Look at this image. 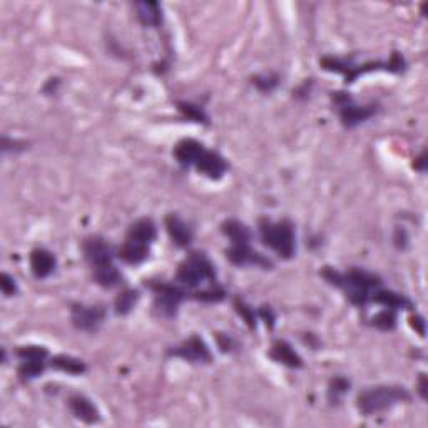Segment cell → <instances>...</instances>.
I'll use <instances>...</instances> for the list:
<instances>
[{"label": "cell", "mask_w": 428, "mask_h": 428, "mask_svg": "<svg viewBox=\"0 0 428 428\" xmlns=\"http://www.w3.org/2000/svg\"><path fill=\"white\" fill-rule=\"evenodd\" d=\"M321 276L332 285L343 288L347 291V296L356 306H365L371 301V295L375 290L381 286V278L378 274L366 271V269L353 268L345 273L334 271L332 268H327L321 271Z\"/></svg>", "instance_id": "1"}, {"label": "cell", "mask_w": 428, "mask_h": 428, "mask_svg": "<svg viewBox=\"0 0 428 428\" xmlns=\"http://www.w3.org/2000/svg\"><path fill=\"white\" fill-rule=\"evenodd\" d=\"M410 400L412 395L405 387H400V385H380V387L363 390L358 395L356 405L358 410L363 415L370 417L375 415V413L390 410L398 403L410 402Z\"/></svg>", "instance_id": "2"}, {"label": "cell", "mask_w": 428, "mask_h": 428, "mask_svg": "<svg viewBox=\"0 0 428 428\" xmlns=\"http://www.w3.org/2000/svg\"><path fill=\"white\" fill-rule=\"evenodd\" d=\"M259 235L263 243L269 246L281 258L290 259L296 251L295 227L288 220L273 223L269 220L259 221Z\"/></svg>", "instance_id": "3"}, {"label": "cell", "mask_w": 428, "mask_h": 428, "mask_svg": "<svg viewBox=\"0 0 428 428\" xmlns=\"http://www.w3.org/2000/svg\"><path fill=\"white\" fill-rule=\"evenodd\" d=\"M176 281L181 286L196 290L203 283H216V269L211 259L204 253H191L183 263L179 264L178 273H176Z\"/></svg>", "instance_id": "4"}, {"label": "cell", "mask_w": 428, "mask_h": 428, "mask_svg": "<svg viewBox=\"0 0 428 428\" xmlns=\"http://www.w3.org/2000/svg\"><path fill=\"white\" fill-rule=\"evenodd\" d=\"M321 66H323V69H327V71H330V72L343 74L347 79V82H353L358 76H360V74H365L370 71H378V69H383V71L400 72L403 69L405 62H403V57H400L398 54H393L392 59H390L388 62H370V64H365V66H353L351 62H347V60L334 59V57H325V59H321Z\"/></svg>", "instance_id": "5"}, {"label": "cell", "mask_w": 428, "mask_h": 428, "mask_svg": "<svg viewBox=\"0 0 428 428\" xmlns=\"http://www.w3.org/2000/svg\"><path fill=\"white\" fill-rule=\"evenodd\" d=\"M149 288L154 291V308L159 311L162 316H174L178 313L181 301L188 296L184 288L178 285H169L162 281H151Z\"/></svg>", "instance_id": "6"}, {"label": "cell", "mask_w": 428, "mask_h": 428, "mask_svg": "<svg viewBox=\"0 0 428 428\" xmlns=\"http://www.w3.org/2000/svg\"><path fill=\"white\" fill-rule=\"evenodd\" d=\"M16 355L21 358L18 365V376L22 381H30L44 373L47 366L49 351L44 347H21L16 351Z\"/></svg>", "instance_id": "7"}, {"label": "cell", "mask_w": 428, "mask_h": 428, "mask_svg": "<svg viewBox=\"0 0 428 428\" xmlns=\"http://www.w3.org/2000/svg\"><path fill=\"white\" fill-rule=\"evenodd\" d=\"M333 99L339 107V119H342L343 125L348 129L356 128L358 124L368 120L371 116L376 113L375 106L356 104V102H353V99L347 94V92H337V94L333 96Z\"/></svg>", "instance_id": "8"}, {"label": "cell", "mask_w": 428, "mask_h": 428, "mask_svg": "<svg viewBox=\"0 0 428 428\" xmlns=\"http://www.w3.org/2000/svg\"><path fill=\"white\" fill-rule=\"evenodd\" d=\"M72 325L81 332H96L104 323L106 310L99 305L74 303L71 308Z\"/></svg>", "instance_id": "9"}, {"label": "cell", "mask_w": 428, "mask_h": 428, "mask_svg": "<svg viewBox=\"0 0 428 428\" xmlns=\"http://www.w3.org/2000/svg\"><path fill=\"white\" fill-rule=\"evenodd\" d=\"M169 355L183 358V360H188L191 363H209L213 360V353L206 345V342L196 337V334L186 339L181 345L174 347L173 350H169Z\"/></svg>", "instance_id": "10"}, {"label": "cell", "mask_w": 428, "mask_h": 428, "mask_svg": "<svg viewBox=\"0 0 428 428\" xmlns=\"http://www.w3.org/2000/svg\"><path fill=\"white\" fill-rule=\"evenodd\" d=\"M82 251L92 269L113 263V248H111V246L107 244V241L102 240L101 236H89V238L84 240Z\"/></svg>", "instance_id": "11"}, {"label": "cell", "mask_w": 428, "mask_h": 428, "mask_svg": "<svg viewBox=\"0 0 428 428\" xmlns=\"http://www.w3.org/2000/svg\"><path fill=\"white\" fill-rule=\"evenodd\" d=\"M227 259L236 266H246V264H254L261 268H273L271 259L264 258L261 253L254 251L249 244H231V248L226 251Z\"/></svg>", "instance_id": "12"}, {"label": "cell", "mask_w": 428, "mask_h": 428, "mask_svg": "<svg viewBox=\"0 0 428 428\" xmlns=\"http://www.w3.org/2000/svg\"><path fill=\"white\" fill-rule=\"evenodd\" d=\"M194 166H196L199 173L208 176L209 179H221L226 174L227 167H230L227 166V161L220 152L209 151V149H204Z\"/></svg>", "instance_id": "13"}, {"label": "cell", "mask_w": 428, "mask_h": 428, "mask_svg": "<svg viewBox=\"0 0 428 428\" xmlns=\"http://www.w3.org/2000/svg\"><path fill=\"white\" fill-rule=\"evenodd\" d=\"M157 230L154 221L151 218H141L136 223H133L129 227L128 236H125V243L142 246V248H151L152 241L156 240Z\"/></svg>", "instance_id": "14"}, {"label": "cell", "mask_w": 428, "mask_h": 428, "mask_svg": "<svg viewBox=\"0 0 428 428\" xmlns=\"http://www.w3.org/2000/svg\"><path fill=\"white\" fill-rule=\"evenodd\" d=\"M57 268L55 256L45 248H35L30 253V271L37 280H45Z\"/></svg>", "instance_id": "15"}, {"label": "cell", "mask_w": 428, "mask_h": 428, "mask_svg": "<svg viewBox=\"0 0 428 428\" xmlns=\"http://www.w3.org/2000/svg\"><path fill=\"white\" fill-rule=\"evenodd\" d=\"M69 408H71L72 415L82 420L84 423H97L101 420V413L97 410V407L92 403V400H89L84 395H72L69 398Z\"/></svg>", "instance_id": "16"}, {"label": "cell", "mask_w": 428, "mask_h": 428, "mask_svg": "<svg viewBox=\"0 0 428 428\" xmlns=\"http://www.w3.org/2000/svg\"><path fill=\"white\" fill-rule=\"evenodd\" d=\"M166 230L169 232L171 240L179 248H188L193 241V230H191L188 223H184L178 214H169L166 216Z\"/></svg>", "instance_id": "17"}, {"label": "cell", "mask_w": 428, "mask_h": 428, "mask_svg": "<svg viewBox=\"0 0 428 428\" xmlns=\"http://www.w3.org/2000/svg\"><path fill=\"white\" fill-rule=\"evenodd\" d=\"M204 149L206 147L199 141H196V139H183V141H179L178 146L174 147V157L181 166L189 167L196 164L198 157L201 156Z\"/></svg>", "instance_id": "18"}, {"label": "cell", "mask_w": 428, "mask_h": 428, "mask_svg": "<svg viewBox=\"0 0 428 428\" xmlns=\"http://www.w3.org/2000/svg\"><path fill=\"white\" fill-rule=\"evenodd\" d=\"M269 356H271L274 361L290 366V368H301V366H303L301 356L293 350V347L288 342H285V339H276V342L273 343Z\"/></svg>", "instance_id": "19"}, {"label": "cell", "mask_w": 428, "mask_h": 428, "mask_svg": "<svg viewBox=\"0 0 428 428\" xmlns=\"http://www.w3.org/2000/svg\"><path fill=\"white\" fill-rule=\"evenodd\" d=\"M371 301L375 303L387 306L388 310L398 311V310H412L413 303L408 300L405 295H398L395 291H388V290H375L373 295H371Z\"/></svg>", "instance_id": "20"}, {"label": "cell", "mask_w": 428, "mask_h": 428, "mask_svg": "<svg viewBox=\"0 0 428 428\" xmlns=\"http://www.w3.org/2000/svg\"><path fill=\"white\" fill-rule=\"evenodd\" d=\"M137 18L146 27H159L162 22V9L157 2H136L134 4Z\"/></svg>", "instance_id": "21"}, {"label": "cell", "mask_w": 428, "mask_h": 428, "mask_svg": "<svg viewBox=\"0 0 428 428\" xmlns=\"http://www.w3.org/2000/svg\"><path fill=\"white\" fill-rule=\"evenodd\" d=\"M221 231L231 240V244H249L251 243V231L248 226L238 220H227L223 223Z\"/></svg>", "instance_id": "22"}, {"label": "cell", "mask_w": 428, "mask_h": 428, "mask_svg": "<svg viewBox=\"0 0 428 428\" xmlns=\"http://www.w3.org/2000/svg\"><path fill=\"white\" fill-rule=\"evenodd\" d=\"M49 365L52 366L54 370L59 371H66L69 375H82L84 371L87 370V365L79 358L69 356V355H57L52 356L49 360Z\"/></svg>", "instance_id": "23"}, {"label": "cell", "mask_w": 428, "mask_h": 428, "mask_svg": "<svg viewBox=\"0 0 428 428\" xmlns=\"http://www.w3.org/2000/svg\"><path fill=\"white\" fill-rule=\"evenodd\" d=\"M92 271H94V281L102 288H116L123 283V274L113 263L94 268Z\"/></svg>", "instance_id": "24"}, {"label": "cell", "mask_w": 428, "mask_h": 428, "mask_svg": "<svg viewBox=\"0 0 428 428\" xmlns=\"http://www.w3.org/2000/svg\"><path fill=\"white\" fill-rule=\"evenodd\" d=\"M139 300V291L137 290H124L120 291L118 298L114 301V308L118 315H128L134 306H136Z\"/></svg>", "instance_id": "25"}, {"label": "cell", "mask_w": 428, "mask_h": 428, "mask_svg": "<svg viewBox=\"0 0 428 428\" xmlns=\"http://www.w3.org/2000/svg\"><path fill=\"white\" fill-rule=\"evenodd\" d=\"M371 325L381 330V332H392L397 327V311L388 308L380 311L371 318Z\"/></svg>", "instance_id": "26"}, {"label": "cell", "mask_w": 428, "mask_h": 428, "mask_svg": "<svg viewBox=\"0 0 428 428\" xmlns=\"http://www.w3.org/2000/svg\"><path fill=\"white\" fill-rule=\"evenodd\" d=\"M348 390H350V380L345 378V376H334L332 383H330L328 397L333 403L339 402V398H342Z\"/></svg>", "instance_id": "27"}, {"label": "cell", "mask_w": 428, "mask_h": 428, "mask_svg": "<svg viewBox=\"0 0 428 428\" xmlns=\"http://www.w3.org/2000/svg\"><path fill=\"white\" fill-rule=\"evenodd\" d=\"M178 107L186 118L194 120V123H208V116L201 107L191 104V102H178Z\"/></svg>", "instance_id": "28"}, {"label": "cell", "mask_w": 428, "mask_h": 428, "mask_svg": "<svg viewBox=\"0 0 428 428\" xmlns=\"http://www.w3.org/2000/svg\"><path fill=\"white\" fill-rule=\"evenodd\" d=\"M253 84L261 92H271L280 84V77L276 74H259V76L253 77Z\"/></svg>", "instance_id": "29"}, {"label": "cell", "mask_w": 428, "mask_h": 428, "mask_svg": "<svg viewBox=\"0 0 428 428\" xmlns=\"http://www.w3.org/2000/svg\"><path fill=\"white\" fill-rule=\"evenodd\" d=\"M235 308L241 316H243V320L248 323L249 328H256V315H254V310L251 308V306H248L243 300H240L238 298V300L235 301Z\"/></svg>", "instance_id": "30"}, {"label": "cell", "mask_w": 428, "mask_h": 428, "mask_svg": "<svg viewBox=\"0 0 428 428\" xmlns=\"http://www.w3.org/2000/svg\"><path fill=\"white\" fill-rule=\"evenodd\" d=\"M0 288H2V293L6 296H13L17 295L18 286L13 278L9 273H2V281H0Z\"/></svg>", "instance_id": "31"}, {"label": "cell", "mask_w": 428, "mask_h": 428, "mask_svg": "<svg viewBox=\"0 0 428 428\" xmlns=\"http://www.w3.org/2000/svg\"><path fill=\"white\" fill-rule=\"evenodd\" d=\"M259 316H261V318L266 321V325H269V327H273V323H274V315H273V311L269 310V306L266 308V306H264V308L259 311Z\"/></svg>", "instance_id": "32"}, {"label": "cell", "mask_w": 428, "mask_h": 428, "mask_svg": "<svg viewBox=\"0 0 428 428\" xmlns=\"http://www.w3.org/2000/svg\"><path fill=\"white\" fill-rule=\"evenodd\" d=\"M413 321H415V323H412L413 328H415L417 332L420 333V337H425V321H423L422 316H415Z\"/></svg>", "instance_id": "33"}, {"label": "cell", "mask_w": 428, "mask_h": 428, "mask_svg": "<svg viewBox=\"0 0 428 428\" xmlns=\"http://www.w3.org/2000/svg\"><path fill=\"white\" fill-rule=\"evenodd\" d=\"M418 392H420L423 400H427V376L425 375H422L420 381H418Z\"/></svg>", "instance_id": "34"}, {"label": "cell", "mask_w": 428, "mask_h": 428, "mask_svg": "<svg viewBox=\"0 0 428 428\" xmlns=\"http://www.w3.org/2000/svg\"><path fill=\"white\" fill-rule=\"evenodd\" d=\"M415 167H417V169H420V171L425 169V152H423V154L418 157L417 162H415Z\"/></svg>", "instance_id": "35"}]
</instances>
